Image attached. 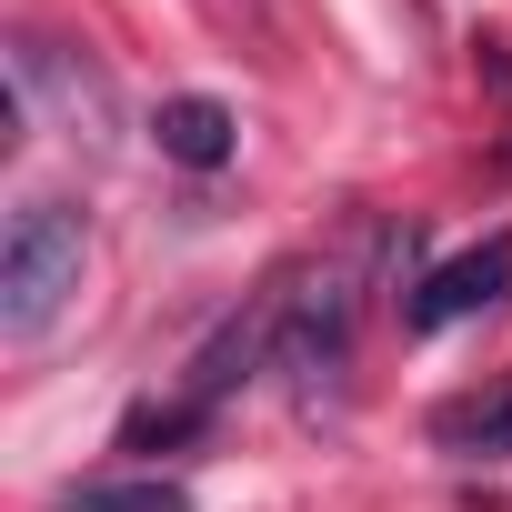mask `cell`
<instances>
[{"label":"cell","mask_w":512,"mask_h":512,"mask_svg":"<svg viewBox=\"0 0 512 512\" xmlns=\"http://www.w3.org/2000/svg\"><path fill=\"white\" fill-rule=\"evenodd\" d=\"M81 251H91V231H81L71 201H21L11 211V241H0V332L11 342L61 322V302L81 292Z\"/></svg>","instance_id":"6da1fadb"},{"label":"cell","mask_w":512,"mask_h":512,"mask_svg":"<svg viewBox=\"0 0 512 512\" xmlns=\"http://www.w3.org/2000/svg\"><path fill=\"white\" fill-rule=\"evenodd\" d=\"M502 292H512V231H492V241L452 251L442 272H422V282H412V302H402V322H412V332H452V322L492 312Z\"/></svg>","instance_id":"3957f363"},{"label":"cell","mask_w":512,"mask_h":512,"mask_svg":"<svg viewBox=\"0 0 512 512\" xmlns=\"http://www.w3.org/2000/svg\"><path fill=\"white\" fill-rule=\"evenodd\" d=\"M61 512H191V492L171 472H111V482H71Z\"/></svg>","instance_id":"8992f818"},{"label":"cell","mask_w":512,"mask_h":512,"mask_svg":"<svg viewBox=\"0 0 512 512\" xmlns=\"http://www.w3.org/2000/svg\"><path fill=\"white\" fill-rule=\"evenodd\" d=\"M432 432H442V452H482V462H502V452H512V382H502L492 402H482V392H472V402H442Z\"/></svg>","instance_id":"52a82bcc"},{"label":"cell","mask_w":512,"mask_h":512,"mask_svg":"<svg viewBox=\"0 0 512 512\" xmlns=\"http://www.w3.org/2000/svg\"><path fill=\"white\" fill-rule=\"evenodd\" d=\"M11 81H21V111L31 121H51V131H71V141H111V81L81 61V51H61V41H11Z\"/></svg>","instance_id":"7a4b0ae2"},{"label":"cell","mask_w":512,"mask_h":512,"mask_svg":"<svg viewBox=\"0 0 512 512\" xmlns=\"http://www.w3.org/2000/svg\"><path fill=\"white\" fill-rule=\"evenodd\" d=\"M151 141H161V161H181V171H221V161H231V111L201 101V91H181V101H161Z\"/></svg>","instance_id":"5b68a950"},{"label":"cell","mask_w":512,"mask_h":512,"mask_svg":"<svg viewBox=\"0 0 512 512\" xmlns=\"http://www.w3.org/2000/svg\"><path fill=\"white\" fill-rule=\"evenodd\" d=\"M342 352H352V272H312L302 292H282V362L342 372Z\"/></svg>","instance_id":"277c9868"}]
</instances>
